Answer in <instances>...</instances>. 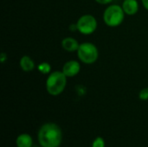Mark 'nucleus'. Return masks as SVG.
Returning a JSON list of instances; mask_svg holds the SVG:
<instances>
[{"label":"nucleus","mask_w":148,"mask_h":147,"mask_svg":"<svg viewBox=\"0 0 148 147\" xmlns=\"http://www.w3.org/2000/svg\"><path fill=\"white\" fill-rule=\"evenodd\" d=\"M125 12L121 6L112 4L108 6L103 13V20L109 27H117L121 25L124 20Z\"/></svg>","instance_id":"obj_3"},{"label":"nucleus","mask_w":148,"mask_h":147,"mask_svg":"<svg viewBox=\"0 0 148 147\" xmlns=\"http://www.w3.org/2000/svg\"><path fill=\"white\" fill-rule=\"evenodd\" d=\"M6 59H7V55L4 54V53H1V55H0V61H1V62L3 63Z\"/></svg>","instance_id":"obj_15"},{"label":"nucleus","mask_w":148,"mask_h":147,"mask_svg":"<svg viewBox=\"0 0 148 147\" xmlns=\"http://www.w3.org/2000/svg\"><path fill=\"white\" fill-rule=\"evenodd\" d=\"M76 52L81 62L85 64L95 63L99 56V52L96 46L91 42L81 43Z\"/></svg>","instance_id":"obj_4"},{"label":"nucleus","mask_w":148,"mask_h":147,"mask_svg":"<svg viewBox=\"0 0 148 147\" xmlns=\"http://www.w3.org/2000/svg\"><path fill=\"white\" fill-rule=\"evenodd\" d=\"M81 70V65L78 62L71 60L65 62L62 67V72L67 77H74L79 74Z\"/></svg>","instance_id":"obj_6"},{"label":"nucleus","mask_w":148,"mask_h":147,"mask_svg":"<svg viewBox=\"0 0 148 147\" xmlns=\"http://www.w3.org/2000/svg\"><path fill=\"white\" fill-rule=\"evenodd\" d=\"M37 69L40 73L43 75H48L51 71V66L48 62H42L37 66Z\"/></svg>","instance_id":"obj_11"},{"label":"nucleus","mask_w":148,"mask_h":147,"mask_svg":"<svg viewBox=\"0 0 148 147\" xmlns=\"http://www.w3.org/2000/svg\"><path fill=\"white\" fill-rule=\"evenodd\" d=\"M76 29L83 35L93 34L97 29V21L92 15L86 14L82 16L76 23Z\"/></svg>","instance_id":"obj_5"},{"label":"nucleus","mask_w":148,"mask_h":147,"mask_svg":"<svg viewBox=\"0 0 148 147\" xmlns=\"http://www.w3.org/2000/svg\"><path fill=\"white\" fill-rule=\"evenodd\" d=\"M62 139V130L54 123L43 125L38 132V141L42 147H58Z\"/></svg>","instance_id":"obj_1"},{"label":"nucleus","mask_w":148,"mask_h":147,"mask_svg":"<svg viewBox=\"0 0 148 147\" xmlns=\"http://www.w3.org/2000/svg\"><path fill=\"white\" fill-rule=\"evenodd\" d=\"M92 147H105V142L104 139L101 137L97 138L95 139V141L93 142V146Z\"/></svg>","instance_id":"obj_12"},{"label":"nucleus","mask_w":148,"mask_h":147,"mask_svg":"<svg viewBox=\"0 0 148 147\" xmlns=\"http://www.w3.org/2000/svg\"><path fill=\"white\" fill-rule=\"evenodd\" d=\"M139 97L142 101H147L148 100V88H142L139 94Z\"/></svg>","instance_id":"obj_13"},{"label":"nucleus","mask_w":148,"mask_h":147,"mask_svg":"<svg viewBox=\"0 0 148 147\" xmlns=\"http://www.w3.org/2000/svg\"><path fill=\"white\" fill-rule=\"evenodd\" d=\"M141 1H142V4H143L144 8L148 10V0H141Z\"/></svg>","instance_id":"obj_16"},{"label":"nucleus","mask_w":148,"mask_h":147,"mask_svg":"<svg viewBox=\"0 0 148 147\" xmlns=\"http://www.w3.org/2000/svg\"><path fill=\"white\" fill-rule=\"evenodd\" d=\"M67 76L62 71H55L49 74L46 80V90L53 96L62 94L67 84Z\"/></svg>","instance_id":"obj_2"},{"label":"nucleus","mask_w":148,"mask_h":147,"mask_svg":"<svg viewBox=\"0 0 148 147\" xmlns=\"http://www.w3.org/2000/svg\"><path fill=\"white\" fill-rule=\"evenodd\" d=\"M16 142L17 147H31L33 140H32V138L30 137V135L23 133L17 137Z\"/></svg>","instance_id":"obj_10"},{"label":"nucleus","mask_w":148,"mask_h":147,"mask_svg":"<svg viewBox=\"0 0 148 147\" xmlns=\"http://www.w3.org/2000/svg\"><path fill=\"white\" fill-rule=\"evenodd\" d=\"M80 44L78 43L77 40L72 37H66L62 41V47L64 50L68 52H75L77 51L79 49Z\"/></svg>","instance_id":"obj_8"},{"label":"nucleus","mask_w":148,"mask_h":147,"mask_svg":"<svg viewBox=\"0 0 148 147\" xmlns=\"http://www.w3.org/2000/svg\"><path fill=\"white\" fill-rule=\"evenodd\" d=\"M122 9L126 15H135L139 10V3L137 0H124L122 3Z\"/></svg>","instance_id":"obj_7"},{"label":"nucleus","mask_w":148,"mask_h":147,"mask_svg":"<svg viewBox=\"0 0 148 147\" xmlns=\"http://www.w3.org/2000/svg\"><path fill=\"white\" fill-rule=\"evenodd\" d=\"M20 67L24 71V72H30L32 71L36 65H35V62L28 55H23L22 56V58L20 59Z\"/></svg>","instance_id":"obj_9"},{"label":"nucleus","mask_w":148,"mask_h":147,"mask_svg":"<svg viewBox=\"0 0 148 147\" xmlns=\"http://www.w3.org/2000/svg\"><path fill=\"white\" fill-rule=\"evenodd\" d=\"M95 1L101 4H108V3H110L113 0H95Z\"/></svg>","instance_id":"obj_14"}]
</instances>
